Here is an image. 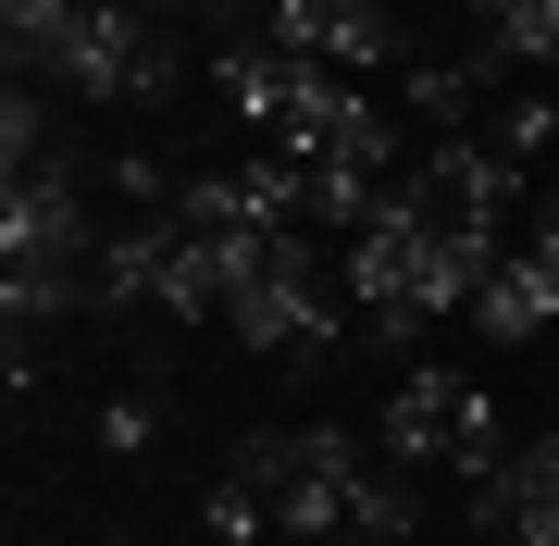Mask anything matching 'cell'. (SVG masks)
<instances>
[{
    "label": "cell",
    "instance_id": "6da1fadb",
    "mask_svg": "<svg viewBox=\"0 0 559 546\" xmlns=\"http://www.w3.org/2000/svg\"><path fill=\"white\" fill-rule=\"evenodd\" d=\"M373 447H385V472H460V485H485V472L510 460L498 398H485L473 373H448V361H423V373H399V385H385Z\"/></svg>",
    "mask_w": 559,
    "mask_h": 546
},
{
    "label": "cell",
    "instance_id": "7a4b0ae2",
    "mask_svg": "<svg viewBox=\"0 0 559 546\" xmlns=\"http://www.w3.org/2000/svg\"><path fill=\"white\" fill-rule=\"evenodd\" d=\"M50 75L87 87V100H162L187 62H175V38H162L150 0H87V13L50 38Z\"/></svg>",
    "mask_w": 559,
    "mask_h": 546
},
{
    "label": "cell",
    "instance_id": "3957f363",
    "mask_svg": "<svg viewBox=\"0 0 559 546\" xmlns=\"http://www.w3.org/2000/svg\"><path fill=\"white\" fill-rule=\"evenodd\" d=\"M0 262H100L87 248V174L75 162H25L0 199Z\"/></svg>",
    "mask_w": 559,
    "mask_h": 546
},
{
    "label": "cell",
    "instance_id": "277c9868",
    "mask_svg": "<svg viewBox=\"0 0 559 546\" xmlns=\"http://www.w3.org/2000/svg\"><path fill=\"white\" fill-rule=\"evenodd\" d=\"M473 534L485 546H559V435L510 447V460L473 485Z\"/></svg>",
    "mask_w": 559,
    "mask_h": 546
},
{
    "label": "cell",
    "instance_id": "5b68a950",
    "mask_svg": "<svg viewBox=\"0 0 559 546\" xmlns=\"http://www.w3.org/2000/svg\"><path fill=\"white\" fill-rule=\"evenodd\" d=\"M473 324L498 336V348H535V336L559 324V274H547V262H535L522 236H510V262H498V274L473 286Z\"/></svg>",
    "mask_w": 559,
    "mask_h": 546
},
{
    "label": "cell",
    "instance_id": "8992f818",
    "mask_svg": "<svg viewBox=\"0 0 559 546\" xmlns=\"http://www.w3.org/2000/svg\"><path fill=\"white\" fill-rule=\"evenodd\" d=\"M473 137L498 149V162H547V149H559V100H547V87H522V100H485Z\"/></svg>",
    "mask_w": 559,
    "mask_h": 546
},
{
    "label": "cell",
    "instance_id": "52a82bcc",
    "mask_svg": "<svg viewBox=\"0 0 559 546\" xmlns=\"http://www.w3.org/2000/svg\"><path fill=\"white\" fill-rule=\"evenodd\" d=\"M200 534H212V546H261V534H274V497H261V485H237V472H224V485L200 497Z\"/></svg>",
    "mask_w": 559,
    "mask_h": 546
},
{
    "label": "cell",
    "instance_id": "ba28073f",
    "mask_svg": "<svg viewBox=\"0 0 559 546\" xmlns=\"http://www.w3.org/2000/svg\"><path fill=\"white\" fill-rule=\"evenodd\" d=\"M411 522H423V497L399 485V472H360V509H348V534H373V546H399Z\"/></svg>",
    "mask_w": 559,
    "mask_h": 546
},
{
    "label": "cell",
    "instance_id": "9c48e42d",
    "mask_svg": "<svg viewBox=\"0 0 559 546\" xmlns=\"http://www.w3.org/2000/svg\"><path fill=\"white\" fill-rule=\"evenodd\" d=\"M485 38H498V62H559V0H510Z\"/></svg>",
    "mask_w": 559,
    "mask_h": 546
},
{
    "label": "cell",
    "instance_id": "30bf717a",
    "mask_svg": "<svg viewBox=\"0 0 559 546\" xmlns=\"http://www.w3.org/2000/svg\"><path fill=\"white\" fill-rule=\"evenodd\" d=\"M0 149H13V174H25V162H50V100H38L25 75L0 87Z\"/></svg>",
    "mask_w": 559,
    "mask_h": 546
},
{
    "label": "cell",
    "instance_id": "8fae6325",
    "mask_svg": "<svg viewBox=\"0 0 559 546\" xmlns=\"http://www.w3.org/2000/svg\"><path fill=\"white\" fill-rule=\"evenodd\" d=\"M100 447H112V460H150V447H162V398H138V385H124V398L100 410Z\"/></svg>",
    "mask_w": 559,
    "mask_h": 546
},
{
    "label": "cell",
    "instance_id": "7c38bea8",
    "mask_svg": "<svg viewBox=\"0 0 559 546\" xmlns=\"http://www.w3.org/2000/svg\"><path fill=\"white\" fill-rule=\"evenodd\" d=\"M522 248H535V262L559 274V186H547V199H535V211H522Z\"/></svg>",
    "mask_w": 559,
    "mask_h": 546
}]
</instances>
